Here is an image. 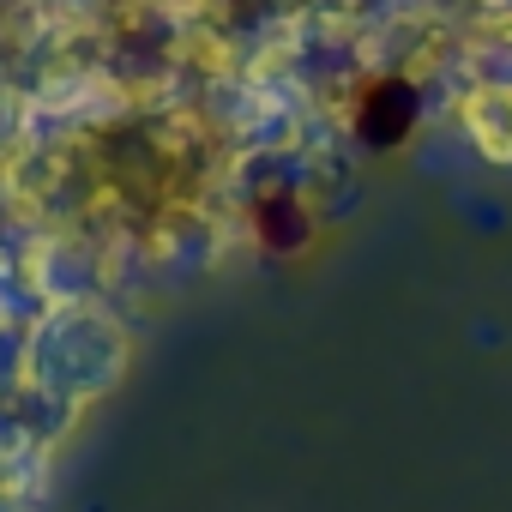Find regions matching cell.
I'll use <instances>...</instances> for the list:
<instances>
[{
	"label": "cell",
	"instance_id": "1",
	"mask_svg": "<svg viewBox=\"0 0 512 512\" xmlns=\"http://www.w3.org/2000/svg\"><path fill=\"white\" fill-rule=\"evenodd\" d=\"M464 121H470V133L482 139L488 157H512V91H476Z\"/></svg>",
	"mask_w": 512,
	"mask_h": 512
}]
</instances>
